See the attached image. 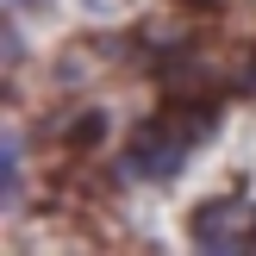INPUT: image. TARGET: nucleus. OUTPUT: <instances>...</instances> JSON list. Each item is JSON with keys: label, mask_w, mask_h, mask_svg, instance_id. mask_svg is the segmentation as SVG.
Instances as JSON below:
<instances>
[{"label": "nucleus", "mask_w": 256, "mask_h": 256, "mask_svg": "<svg viewBox=\"0 0 256 256\" xmlns=\"http://www.w3.org/2000/svg\"><path fill=\"white\" fill-rule=\"evenodd\" d=\"M182 156H188V144H182V132H175L169 119H156V125H144V132L132 138V156H125V175L132 182H162V175H175L182 169Z\"/></svg>", "instance_id": "f257e3e1"}, {"label": "nucleus", "mask_w": 256, "mask_h": 256, "mask_svg": "<svg viewBox=\"0 0 256 256\" xmlns=\"http://www.w3.org/2000/svg\"><path fill=\"white\" fill-rule=\"evenodd\" d=\"M250 232H256L250 200H212V206L194 212V244L200 250H244Z\"/></svg>", "instance_id": "f03ea898"}, {"label": "nucleus", "mask_w": 256, "mask_h": 256, "mask_svg": "<svg viewBox=\"0 0 256 256\" xmlns=\"http://www.w3.org/2000/svg\"><path fill=\"white\" fill-rule=\"evenodd\" d=\"M19 188H25V150H19V132H6V144H0V206H19Z\"/></svg>", "instance_id": "7ed1b4c3"}, {"label": "nucleus", "mask_w": 256, "mask_h": 256, "mask_svg": "<svg viewBox=\"0 0 256 256\" xmlns=\"http://www.w3.org/2000/svg\"><path fill=\"white\" fill-rule=\"evenodd\" d=\"M169 125L182 132V144H188V150L212 138V112H200V106H182V112H169Z\"/></svg>", "instance_id": "20e7f679"}, {"label": "nucleus", "mask_w": 256, "mask_h": 256, "mask_svg": "<svg viewBox=\"0 0 256 256\" xmlns=\"http://www.w3.org/2000/svg\"><path fill=\"white\" fill-rule=\"evenodd\" d=\"M69 138H75V144H94V138H106V112H82V119L69 125Z\"/></svg>", "instance_id": "39448f33"}, {"label": "nucleus", "mask_w": 256, "mask_h": 256, "mask_svg": "<svg viewBox=\"0 0 256 256\" xmlns=\"http://www.w3.org/2000/svg\"><path fill=\"white\" fill-rule=\"evenodd\" d=\"M6 6H12V12H19V6H50V0H6Z\"/></svg>", "instance_id": "423d86ee"}]
</instances>
